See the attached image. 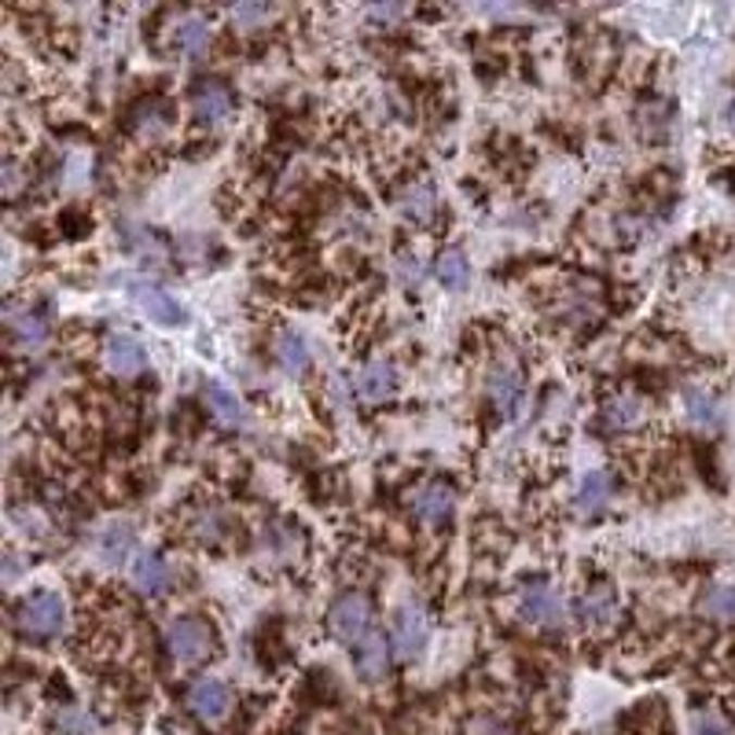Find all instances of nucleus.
Listing matches in <instances>:
<instances>
[{
    "label": "nucleus",
    "instance_id": "39448f33",
    "mask_svg": "<svg viewBox=\"0 0 735 735\" xmlns=\"http://www.w3.org/2000/svg\"><path fill=\"white\" fill-rule=\"evenodd\" d=\"M519 611H522V618H526V622L545 625V628H556V625H563V618H566V603H563V596H559L551 585H545V582H534V585H526V588H522Z\"/></svg>",
    "mask_w": 735,
    "mask_h": 735
},
{
    "label": "nucleus",
    "instance_id": "b1692460",
    "mask_svg": "<svg viewBox=\"0 0 735 735\" xmlns=\"http://www.w3.org/2000/svg\"><path fill=\"white\" fill-rule=\"evenodd\" d=\"M8 327H12L15 338L26 346V350L41 346L45 335H48V324L41 321V316H34V313H8Z\"/></svg>",
    "mask_w": 735,
    "mask_h": 735
},
{
    "label": "nucleus",
    "instance_id": "a211bd4d",
    "mask_svg": "<svg viewBox=\"0 0 735 735\" xmlns=\"http://www.w3.org/2000/svg\"><path fill=\"white\" fill-rule=\"evenodd\" d=\"M434 276L441 279L449 291H460V287H468V254H460V250H445V254H438V265H434Z\"/></svg>",
    "mask_w": 735,
    "mask_h": 735
},
{
    "label": "nucleus",
    "instance_id": "dca6fc26",
    "mask_svg": "<svg viewBox=\"0 0 735 735\" xmlns=\"http://www.w3.org/2000/svg\"><path fill=\"white\" fill-rule=\"evenodd\" d=\"M614 614H618V596L611 585H596L593 593L582 599V607H577L582 625H607Z\"/></svg>",
    "mask_w": 735,
    "mask_h": 735
},
{
    "label": "nucleus",
    "instance_id": "f3484780",
    "mask_svg": "<svg viewBox=\"0 0 735 735\" xmlns=\"http://www.w3.org/2000/svg\"><path fill=\"white\" fill-rule=\"evenodd\" d=\"M684 404H688V420L695 423V427H702V431L721 427V404L713 401L706 390H688L684 394Z\"/></svg>",
    "mask_w": 735,
    "mask_h": 735
},
{
    "label": "nucleus",
    "instance_id": "5701e85b",
    "mask_svg": "<svg viewBox=\"0 0 735 735\" xmlns=\"http://www.w3.org/2000/svg\"><path fill=\"white\" fill-rule=\"evenodd\" d=\"M96 732H100V724L82 706H66V710L55 713V735H96Z\"/></svg>",
    "mask_w": 735,
    "mask_h": 735
},
{
    "label": "nucleus",
    "instance_id": "6e6552de",
    "mask_svg": "<svg viewBox=\"0 0 735 735\" xmlns=\"http://www.w3.org/2000/svg\"><path fill=\"white\" fill-rule=\"evenodd\" d=\"M103 361L114 375H122V379H129V375H137L148 368V350H144V342L137 335H111L108 346H103Z\"/></svg>",
    "mask_w": 735,
    "mask_h": 735
},
{
    "label": "nucleus",
    "instance_id": "c85d7f7f",
    "mask_svg": "<svg viewBox=\"0 0 735 735\" xmlns=\"http://www.w3.org/2000/svg\"><path fill=\"white\" fill-rule=\"evenodd\" d=\"M269 15V8L265 4H236L232 8V18H236L244 30H254V26L261 23V18Z\"/></svg>",
    "mask_w": 735,
    "mask_h": 735
},
{
    "label": "nucleus",
    "instance_id": "423d86ee",
    "mask_svg": "<svg viewBox=\"0 0 735 735\" xmlns=\"http://www.w3.org/2000/svg\"><path fill=\"white\" fill-rule=\"evenodd\" d=\"M431 640V622L420 607H404V611L394 618V633H390V647L398 659H420L423 647Z\"/></svg>",
    "mask_w": 735,
    "mask_h": 735
},
{
    "label": "nucleus",
    "instance_id": "9d476101",
    "mask_svg": "<svg viewBox=\"0 0 735 735\" xmlns=\"http://www.w3.org/2000/svg\"><path fill=\"white\" fill-rule=\"evenodd\" d=\"M129 574H133V585H137L144 596H159V593H166V585H170L166 559L154 556V551H140V556L133 559Z\"/></svg>",
    "mask_w": 735,
    "mask_h": 735
},
{
    "label": "nucleus",
    "instance_id": "f8f14e48",
    "mask_svg": "<svg viewBox=\"0 0 735 735\" xmlns=\"http://www.w3.org/2000/svg\"><path fill=\"white\" fill-rule=\"evenodd\" d=\"M394 383H398L394 368L386 361H372L361 375H357V394H361L368 404H379L394 394Z\"/></svg>",
    "mask_w": 735,
    "mask_h": 735
},
{
    "label": "nucleus",
    "instance_id": "7ed1b4c3",
    "mask_svg": "<svg viewBox=\"0 0 735 735\" xmlns=\"http://www.w3.org/2000/svg\"><path fill=\"white\" fill-rule=\"evenodd\" d=\"M119 284L129 287V298L144 309V313L151 316V321H159V324H166V327L188 321V313H184V306L177 302V298H173L170 291H162L159 284H151V279L119 276Z\"/></svg>",
    "mask_w": 735,
    "mask_h": 735
},
{
    "label": "nucleus",
    "instance_id": "1a4fd4ad",
    "mask_svg": "<svg viewBox=\"0 0 735 735\" xmlns=\"http://www.w3.org/2000/svg\"><path fill=\"white\" fill-rule=\"evenodd\" d=\"M452 504H457V497H452V489L445 486V482H431V486L415 489L412 497V515L431 522V526H438L452 515Z\"/></svg>",
    "mask_w": 735,
    "mask_h": 735
},
{
    "label": "nucleus",
    "instance_id": "4be33fe9",
    "mask_svg": "<svg viewBox=\"0 0 735 735\" xmlns=\"http://www.w3.org/2000/svg\"><path fill=\"white\" fill-rule=\"evenodd\" d=\"M640 420H644V404L636 398H614L603 409V423L611 431H628V427H636Z\"/></svg>",
    "mask_w": 735,
    "mask_h": 735
},
{
    "label": "nucleus",
    "instance_id": "aec40b11",
    "mask_svg": "<svg viewBox=\"0 0 735 735\" xmlns=\"http://www.w3.org/2000/svg\"><path fill=\"white\" fill-rule=\"evenodd\" d=\"M173 45H177L184 55H202L210 48V26L202 23V18H184L177 34H173Z\"/></svg>",
    "mask_w": 735,
    "mask_h": 735
},
{
    "label": "nucleus",
    "instance_id": "0eeeda50",
    "mask_svg": "<svg viewBox=\"0 0 735 735\" xmlns=\"http://www.w3.org/2000/svg\"><path fill=\"white\" fill-rule=\"evenodd\" d=\"M188 710L196 713L199 721H207V724L221 721L232 710L228 684L217 681V676H199V681L188 688Z\"/></svg>",
    "mask_w": 735,
    "mask_h": 735
},
{
    "label": "nucleus",
    "instance_id": "9b49d317",
    "mask_svg": "<svg viewBox=\"0 0 735 735\" xmlns=\"http://www.w3.org/2000/svg\"><path fill=\"white\" fill-rule=\"evenodd\" d=\"M202 398H207V409L214 412L217 423H225V427H244V420H247L244 401H239L236 394L228 390V386L207 383V386H202Z\"/></svg>",
    "mask_w": 735,
    "mask_h": 735
},
{
    "label": "nucleus",
    "instance_id": "cd10ccee",
    "mask_svg": "<svg viewBox=\"0 0 735 735\" xmlns=\"http://www.w3.org/2000/svg\"><path fill=\"white\" fill-rule=\"evenodd\" d=\"M692 735H732L721 713L713 710H695L692 713Z\"/></svg>",
    "mask_w": 735,
    "mask_h": 735
},
{
    "label": "nucleus",
    "instance_id": "c756f323",
    "mask_svg": "<svg viewBox=\"0 0 735 735\" xmlns=\"http://www.w3.org/2000/svg\"><path fill=\"white\" fill-rule=\"evenodd\" d=\"M471 735H515L508 728V724H497V721H475L471 724Z\"/></svg>",
    "mask_w": 735,
    "mask_h": 735
},
{
    "label": "nucleus",
    "instance_id": "2eb2a0df",
    "mask_svg": "<svg viewBox=\"0 0 735 735\" xmlns=\"http://www.w3.org/2000/svg\"><path fill=\"white\" fill-rule=\"evenodd\" d=\"M611 493H614L611 471H588L582 486H577V511H582V515H596V511L607 508Z\"/></svg>",
    "mask_w": 735,
    "mask_h": 735
},
{
    "label": "nucleus",
    "instance_id": "a878e982",
    "mask_svg": "<svg viewBox=\"0 0 735 735\" xmlns=\"http://www.w3.org/2000/svg\"><path fill=\"white\" fill-rule=\"evenodd\" d=\"M434 207H438V196H434L431 184H415V188H409L401 196V210L415 221H427L434 214Z\"/></svg>",
    "mask_w": 735,
    "mask_h": 735
},
{
    "label": "nucleus",
    "instance_id": "412c9836",
    "mask_svg": "<svg viewBox=\"0 0 735 735\" xmlns=\"http://www.w3.org/2000/svg\"><path fill=\"white\" fill-rule=\"evenodd\" d=\"M699 611L706 618H718V622L735 618V585H710L706 596L699 599Z\"/></svg>",
    "mask_w": 735,
    "mask_h": 735
},
{
    "label": "nucleus",
    "instance_id": "f257e3e1",
    "mask_svg": "<svg viewBox=\"0 0 735 735\" xmlns=\"http://www.w3.org/2000/svg\"><path fill=\"white\" fill-rule=\"evenodd\" d=\"M166 647L180 665H196L214 655V628L202 618H177L166 628Z\"/></svg>",
    "mask_w": 735,
    "mask_h": 735
},
{
    "label": "nucleus",
    "instance_id": "2f4dec72",
    "mask_svg": "<svg viewBox=\"0 0 735 735\" xmlns=\"http://www.w3.org/2000/svg\"><path fill=\"white\" fill-rule=\"evenodd\" d=\"M728 125H732V129H735V100L728 103Z\"/></svg>",
    "mask_w": 735,
    "mask_h": 735
},
{
    "label": "nucleus",
    "instance_id": "f03ea898",
    "mask_svg": "<svg viewBox=\"0 0 735 735\" xmlns=\"http://www.w3.org/2000/svg\"><path fill=\"white\" fill-rule=\"evenodd\" d=\"M63 622H66V607L60 593H34L18 607V628H23L26 636H37V640L60 636Z\"/></svg>",
    "mask_w": 735,
    "mask_h": 735
},
{
    "label": "nucleus",
    "instance_id": "7c9ffc66",
    "mask_svg": "<svg viewBox=\"0 0 735 735\" xmlns=\"http://www.w3.org/2000/svg\"><path fill=\"white\" fill-rule=\"evenodd\" d=\"M368 12H372L375 18H401V15H404V8H401V4H372V8H368Z\"/></svg>",
    "mask_w": 735,
    "mask_h": 735
},
{
    "label": "nucleus",
    "instance_id": "6ab92c4d",
    "mask_svg": "<svg viewBox=\"0 0 735 735\" xmlns=\"http://www.w3.org/2000/svg\"><path fill=\"white\" fill-rule=\"evenodd\" d=\"M276 361H279V368L284 372H291V375H302L306 368H309V350H306V342L298 335H291V332H284L276 338Z\"/></svg>",
    "mask_w": 735,
    "mask_h": 735
},
{
    "label": "nucleus",
    "instance_id": "ddd939ff",
    "mask_svg": "<svg viewBox=\"0 0 735 735\" xmlns=\"http://www.w3.org/2000/svg\"><path fill=\"white\" fill-rule=\"evenodd\" d=\"M386 665H390V644H386V636L379 633H368L364 640L357 644V673H361L364 681H379Z\"/></svg>",
    "mask_w": 735,
    "mask_h": 735
},
{
    "label": "nucleus",
    "instance_id": "393cba45",
    "mask_svg": "<svg viewBox=\"0 0 735 735\" xmlns=\"http://www.w3.org/2000/svg\"><path fill=\"white\" fill-rule=\"evenodd\" d=\"M489 394L500 412H511V404H515L522 394V379L515 372H508V368H500V372H493V379H489Z\"/></svg>",
    "mask_w": 735,
    "mask_h": 735
},
{
    "label": "nucleus",
    "instance_id": "20e7f679",
    "mask_svg": "<svg viewBox=\"0 0 735 735\" xmlns=\"http://www.w3.org/2000/svg\"><path fill=\"white\" fill-rule=\"evenodd\" d=\"M327 622H332V633L335 640L342 644H361L368 636V625H372V599L364 593H346L338 603L332 607V614H327Z\"/></svg>",
    "mask_w": 735,
    "mask_h": 735
},
{
    "label": "nucleus",
    "instance_id": "bb28decb",
    "mask_svg": "<svg viewBox=\"0 0 735 735\" xmlns=\"http://www.w3.org/2000/svg\"><path fill=\"white\" fill-rule=\"evenodd\" d=\"M129 545H133V530L125 526V522H119V526H111L108 534H103V540H100L103 563H122V556H125V551H129Z\"/></svg>",
    "mask_w": 735,
    "mask_h": 735
},
{
    "label": "nucleus",
    "instance_id": "4468645a",
    "mask_svg": "<svg viewBox=\"0 0 735 735\" xmlns=\"http://www.w3.org/2000/svg\"><path fill=\"white\" fill-rule=\"evenodd\" d=\"M191 108L202 122H221L232 111V92L228 85L221 82H202L196 92H191Z\"/></svg>",
    "mask_w": 735,
    "mask_h": 735
}]
</instances>
